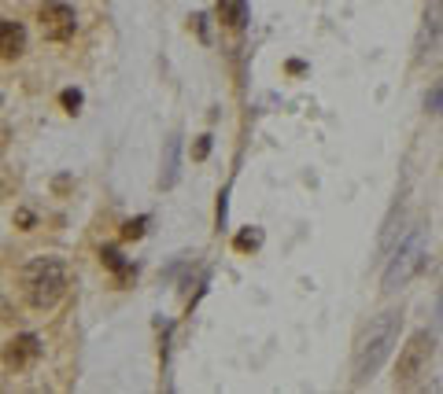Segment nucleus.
<instances>
[{"instance_id": "8", "label": "nucleus", "mask_w": 443, "mask_h": 394, "mask_svg": "<svg viewBox=\"0 0 443 394\" xmlns=\"http://www.w3.org/2000/svg\"><path fill=\"white\" fill-rule=\"evenodd\" d=\"M181 137H166L163 144V174H159V188H174L177 177H181Z\"/></svg>"}, {"instance_id": "11", "label": "nucleus", "mask_w": 443, "mask_h": 394, "mask_svg": "<svg viewBox=\"0 0 443 394\" xmlns=\"http://www.w3.org/2000/svg\"><path fill=\"white\" fill-rule=\"evenodd\" d=\"M100 262L108 266L115 277H119V284H126L129 277H137V269L133 266H126L122 262V255H119V247H100Z\"/></svg>"}, {"instance_id": "18", "label": "nucleus", "mask_w": 443, "mask_h": 394, "mask_svg": "<svg viewBox=\"0 0 443 394\" xmlns=\"http://www.w3.org/2000/svg\"><path fill=\"white\" fill-rule=\"evenodd\" d=\"M192 26H196L200 41H211V33H207V15H203V11H196V15H192Z\"/></svg>"}, {"instance_id": "6", "label": "nucleus", "mask_w": 443, "mask_h": 394, "mask_svg": "<svg viewBox=\"0 0 443 394\" xmlns=\"http://www.w3.org/2000/svg\"><path fill=\"white\" fill-rule=\"evenodd\" d=\"M37 358H41V335L22 332L15 339H8V347H4V365L8 369H26V365H34Z\"/></svg>"}, {"instance_id": "14", "label": "nucleus", "mask_w": 443, "mask_h": 394, "mask_svg": "<svg viewBox=\"0 0 443 394\" xmlns=\"http://www.w3.org/2000/svg\"><path fill=\"white\" fill-rule=\"evenodd\" d=\"M59 103L74 114L78 107H82V93H78V89H63V93H59Z\"/></svg>"}, {"instance_id": "2", "label": "nucleus", "mask_w": 443, "mask_h": 394, "mask_svg": "<svg viewBox=\"0 0 443 394\" xmlns=\"http://www.w3.org/2000/svg\"><path fill=\"white\" fill-rule=\"evenodd\" d=\"M67 284H71V273H67V262L63 258H34L22 266V295L34 310H52L59 306L63 295H67Z\"/></svg>"}, {"instance_id": "10", "label": "nucleus", "mask_w": 443, "mask_h": 394, "mask_svg": "<svg viewBox=\"0 0 443 394\" xmlns=\"http://www.w3.org/2000/svg\"><path fill=\"white\" fill-rule=\"evenodd\" d=\"M218 19L229 30H244L247 26V0H218Z\"/></svg>"}, {"instance_id": "17", "label": "nucleus", "mask_w": 443, "mask_h": 394, "mask_svg": "<svg viewBox=\"0 0 443 394\" xmlns=\"http://www.w3.org/2000/svg\"><path fill=\"white\" fill-rule=\"evenodd\" d=\"M425 107L433 111V114H440L443 111V85L440 89H433V93H428V100H425Z\"/></svg>"}, {"instance_id": "16", "label": "nucleus", "mask_w": 443, "mask_h": 394, "mask_svg": "<svg viewBox=\"0 0 443 394\" xmlns=\"http://www.w3.org/2000/svg\"><path fill=\"white\" fill-rule=\"evenodd\" d=\"M226 214H229V188H222V195H218V229H226Z\"/></svg>"}, {"instance_id": "1", "label": "nucleus", "mask_w": 443, "mask_h": 394, "mask_svg": "<svg viewBox=\"0 0 443 394\" xmlns=\"http://www.w3.org/2000/svg\"><path fill=\"white\" fill-rule=\"evenodd\" d=\"M399 328H402V310H384L370 321V328L362 332L358 347H355V361H351V372H355V384L362 387L366 379L377 376V369L388 361L395 339H399Z\"/></svg>"}, {"instance_id": "5", "label": "nucleus", "mask_w": 443, "mask_h": 394, "mask_svg": "<svg viewBox=\"0 0 443 394\" xmlns=\"http://www.w3.org/2000/svg\"><path fill=\"white\" fill-rule=\"evenodd\" d=\"M37 26H41V37L45 41H71L74 30H78V15L71 4H63V0H45L41 8H37Z\"/></svg>"}, {"instance_id": "15", "label": "nucleus", "mask_w": 443, "mask_h": 394, "mask_svg": "<svg viewBox=\"0 0 443 394\" xmlns=\"http://www.w3.org/2000/svg\"><path fill=\"white\" fill-rule=\"evenodd\" d=\"M207 155H211V137H196V148H192V159L203 162Z\"/></svg>"}, {"instance_id": "13", "label": "nucleus", "mask_w": 443, "mask_h": 394, "mask_svg": "<svg viewBox=\"0 0 443 394\" xmlns=\"http://www.w3.org/2000/svg\"><path fill=\"white\" fill-rule=\"evenodd\" d=\"M259 243H263V229H247L237 236V251H255Z\"/></svg>"}, {"instance_id": "4", "label": "nucleus", "mask_w": 443, "mask_h": 394, "mask_svg": "<svg viewBox=\"0 0 443 394\" xmlns=\"http://www.w3.org/2000/svg\"><path fill=\"white\" fill-rule=\"evenodd\" d=\"M436 358V335L428 332V328H418L407 347L399 350V361H395V387L410 391L421 384V376H428V365Z\"/></svg>"}, {"instance_id": "9", "label": "nucleus", "mask_w": 443, "mask_h": 394, "mask_svg": "<svg viewBox=\"0 0 443 394\" xmlns=\"http://www.w3.org/2000/svg\"><path fill=\"white\" fill-rule=\"evenodd\" d=\"M440 33H443V0H433V4L425 8V22H421V33H418V52L433 48Z\"/></svg>"}, {"instance_id": "7", "label": "nucleus", "mask_w": 443, "mask_h": 394, "mask_svg": "<svg viewBox=\"0 0 443 394\" xmlns=\"http://www.w3.org/2000/svg\"><path fill=\"white\" fill-rule=\"evenodd\" d=\"M22 52H26V30H22V22L4 19V22H0V56L11 63V59H19Z\"/></svg>"}, {"instance_id": "19", "label": "nucleus", "mask_w": 443, "mask_h": 394, "mask_svg": "<svg viewBox=\"0 0 443 394\" xmlns=\"http://www.w3.org/2000/svg\"><path fill=\"white\" fill-rule=\"evenodd\" d=\"M15 221H19L22 229H30V225H34V214H30V210H19V214H15Z\"/></svg>"}, {"instance_id": "3", "label": "nucleus", "mask_w": 443, "mask_h": 394, "mask_svg": "<svg viewBox=\"0 0 443 394\" xmlns=\"http://www.w3.org/2000/svg\"><path fill=\"white\" fill-rule=\"evenodd\" d=\"M425 236H428V225H414L407 236H399L395 251H392V258H388V266H384V291H399V287L421 269Z\"/></svg>"}, {"instance_id": "20", "label": "nucleus", "mask_w": 443, "mask_h": 394, "mask_svg": "<svg viewBox=\"0 0 443 394\" xmlns=\"http://www.w3.org/2000/svg\"><path fill=\"white\" fill-rule=\"evenodd\" d=\"M436 328H443V291H440V306H436Z\"/></svg>"}, {"instance_id": "12", "label": "nucleus", "mask_w": 443, "mask_h": 394, "mask_svg": "<svg viewBox=\"0 0 443 394\" xmlns=\"http://www.w3.org/2000/svg\"><path fill=\"white\" fill-rule=\"evenodd\" d=\"M145 229H148V214H137L133 221H126V225H122V240H140Z\"/></svg>"}]
</instances>
